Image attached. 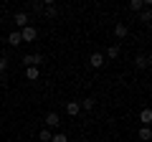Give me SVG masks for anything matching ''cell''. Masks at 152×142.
<instances>
[{"instance_id": "44dd1931", "label": "cell", "mask_w": 152, "mask_h": 142, "mask_svg": "<svg viewBox=\"0 0 152 142\" xmlns=\"http://www.w3.org/2000/svg\"><path fill=\"white\" fill-rule=\"evenodd\" d=\"M0 81H5V74H0Z\"/></svg>"}, {"instance_id": "7c38bea8", "label": "cell", "mask_w": 152, "mask_h": 142, "mask_svg": "<svg viewBox=\"0 0 152 142\" xmlns=\"http://www.w3.org/2000/svg\"><path fill=\"white\" fill-rule=\"evenodd\" d=\"M140 119L145 122V127H147V124H150V122H152V112H150V109H142V114H140Z\"/></svg>"}, {"instance_id": "d6986e66", "label": "cell", "mask_w": 152, "mask_h": 142, "mask_svg": "<svg viewBox=\"0 0 152 142\" xmlns=\"http://www.w3.org/2000/svg\"><path fill=\"white\" fill-rule=\"evenodd\" d=\"M81 107H84V109H94V99H84Z\"/></svg>"}, {"instance_id": "277c9868", "label": "cell", "mask_w": 152, "mask_h": 142, "mask_svg": "<svg viewBox=\"0 0 152 142\" xmlns=\"http://www.w3.org/2000/svg\"><path fill=\"white\" fill-rule=\"evenodd\" d=\"M58 124H61L58 114H56V112H48V114H46V127H58Z\"/></svg>"}, {"instance_id": "4fadbf2b", "label": "cell", "mask_w": 152, "mask_h": 142, "mask_svg": "<svg viewBox=\"0 0 152 142\" xmlns=\"http://www.w3.org/2000/svg\"><path fill=\"white\" fill-rule=\"evenodd\" d=\"M137 66L140 69H147L150 66V56H137Z\"/></svg>"}, {"instance_id": "5b68a950", "label": "cell", "mask_w": 152, "mask_h": 142, "mask_svg": "<svg viewBox=\"0 0 152 142\" xmlns=\"http://www.w3.org/2000/svg\"><path fill=\"white\" fill-rule=\"evenodd\" d=\"M127 33H129V28H127L124 23H117V26H114V36H117V38H124Z\"/></svg>"}, {"instance_id": "9a60e30c", "label": "cell", "mask_w": 152, "mask_h": 142, "mask_svg": "<svg viewBox=\"0 0 152 142\" xmlns=\"http://www.w3.org/2000/svg\"><path fill=\"white\" fill-rule=\"evenodd\" d=\"M140 20H142V23H150V20H152V13H150V8H145V10L140 13Z\"/></svg>"}, {"instance_id": "2e32d148", "label": "cell", "mask_w": 152, "mask_h": 142, "mask_svg": "<svg viewBox=\"0 0 152 142\" xmlns=\"http://www.w3.org/2000/svg\"><path fill=\"white\" fill-rule=\"evenodd\" d=\"M38 140H43V142H51V132H48V130H41V132H38Z\"/></svg>"}, {"instance_id": "ffe728a7", "label": "cell", "mask_w": 152, "mask_h": 142, "mask_svg": "<svg viewBox=\"0 0 152 142\" xmlns=\"http://www.w3.org/2000/svg\"><path fill=\"white\" fill-rule=\"evenodd\" d=\"M46 15H56V8L53 5H46Z\"/></svg>"}, {"instance_id": "ac0fdd59", "label": "cell", "mask_w": 152, "mask_h": 142, "mask_svg": "<svg viewBox=\"0 0 152 142\" xmlns=\"http://www.w3.org/2000/svg\"><path fill=\"white\" fill-rule=\"evenodd\" d=\"M5 69H8V59H5V56H0V74H5Z\"/></svg>"}, {"instance_id": "7a4b0ae2", "label": "cell", "mask_w": 152, "mask_h": 142, "mask_svg": "<svg viewBox=\"0 0 152 142\" xmlns=\"http://www.w3.org/2000/svg\"><path fill=\"white\" fill-rule=\"evenodd\" d=\"M36 36H38L36 26H26V28H20V38H23V43H26V41H36Z\"/></svg>"}, {"instance_id": "52a82bcc", "label": "cell", "mask_w": 152, "mask_h": 142, "mask_svg": "<svg viewBox=\"0 0 152 142\" xmlns=\"http://www.w3.org/2000/svg\"><path fill=\"white\" fill-rule=\"evenodd\" d=\"M66 112H69L71 117H76L79 112H81V104H79V102H69V104H66Z\"/></svg>"}, {"instance_id": "6da1fadb", "label": "cell", "mask_w": 152, "mask_h": 142, "mask_svg": "<svg viewBox=\"0 0 152 142\" xmlns=\"http://www.w3.org/2000/svg\"><path fill=\"white\" fill-rule=\"evenodd\" d=\"M41 61H43V56H41V53H28V56H23V64H26L28 69H38Z\"/></svg>"}, {"instance_id": "8fae6325", "label": "cell", "mask_w": 152, "mask_h": 142, "mask_svg": "<svg viewBox=\"0 0 152 142\" xmlns=\"http://www.w3.org/2000/svg\"><path fill=\"white\" fill-rule=\"evenodd\" d=\"M140 140H142V142L152 140V132H150V127H142V130H140Z\"/></svg>"}, {"instance_id": "9c48e42d", "label": "cell", "mask_w": 152, "mask_h": 142, "mask_svg": "<svg viewBox=\"0 0 152 142\" xmlns=\"http://www.w3.org/2000/svg\"><path fill=\"white\" fill-rule=\"evenodd\" d=\"M117 56H119V43H117V46H109L104 59H117Z\"/></svg>"}, {"instance_id": "ba28073f", "label": "cell", "mask_w": 152, "mask_h": 142, "mask_svg": "<svg viewBox=\"0 0 152 142\" xmlns=\"http://www.w3.org/2000/svg\"><path fill=\"white\" fill-rule=\"evenodd\" d=\"M8 43H10V46H20V43H23V38H20V31H13L10 36H8Z\"/></svg>"}, {"instance_id": "30bf717a", "label": "cell", "mask_w": 152, "mask_h": 142, "mask_svg": "<svg viewBox=\"0 0 152 142\" xmlns=\"http://www.w3.org/2000/svg\"><path fill=\"white\" fill-rule=\"evenodd\" d=\"M142 8H145V0H132L129 3V10H134V13H140Z\"/></svg>"}, {"instance_id": "e0dca14e", "label": "cell", "mask_w": 152, "mask_h": 142, "mask_svg": "<svg viewBox=\"0 0 152 142\" xmlns=\"http://www.w3.org/2000/svg\"><path fill=\"white\" fill-rule=\"evenodd\" d=\"M26 76L31 79V81H38V69H28V71H26Z\"/></svg>"}, {"instance_id": "5bb4252c", "label": "cell", "mask_w": 152, "mask_h": 142, "mask_svg": "<svg viewBox=\"0 0 152 142\" xmlns=\"http://www.w3.org/2000/svg\"><path fill=\"white\" fill-rule=\"evenodd\" d=\"M51 142H69V137L64 132H56V135H51Z\"/></svg>"}, {"instance_id": "3957f363", "label": "cell", "mask_w": 152, "mask_h": 142, "mask_svg": "<svg viewBox=\"0 0 152 142\" xmlns=\"http://www.w3.org/2000/svg\"><path fill=\"white\" fill-rule=\"evenodd\" d=\"M89 64H91L94 69H102V66H104V56L102 53H91V56H89Z\"/></svg>"}, {"instance_id": "8992f818", "label": "cell", "mask_w": 152, "mask_h": 142, "mask_svg": "<svg viewBox=\"0 0 152 142\" xmlns=\"http://www.w3.org/2000/svg\"><path fill=\"white\" fill-rule=\"evenodd\" d=\"M15 26H18V28H26V26H28V13H23V10L15 13Z\"/></svg>"}]
</instances>
